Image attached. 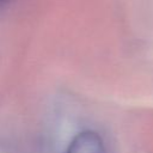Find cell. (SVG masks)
<instances>
[{"mask_svg": "<svg viewBox=\"0 0 153 153\" xmlns=\"http://www.w3.org/2000/svg\"><path fill=\"white\" fill-rule=\"evenodd\" d=\"M65 153H108V148L97 131L87 129L72 139Z\"/></svg>", "mask_w": 153, "mask_h": 153, "instance_id": "cell-1", "label": "cell"}, {"mask_svg": "<svg viewBox=\"0 0 153 153\" xmlns=\"http://www.w3.org/2000/svg\"><path fill=\"white\" fill-rule=\"evenodd\" d=\"M12 0H0V13L10 5V2H11Z\"/></svg>", "mask_w": 153, "mask_h": 153, "instance_id": "cell-2", "label": "cell"}]
</instances>
